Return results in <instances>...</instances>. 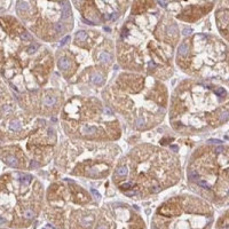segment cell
Wrapping results in <instances>:
<instances>
[{
  "label": "cell",
  "mask_w": 229,
  "mask_h": 229,
  "mask_svg": "<svg viewBox=\"0 0 229 229\" xmlns=\"http://www.w3.org/2000/svg\"><path fill=\"white\" fill-rule=\"evenodd\" d=\"M10 23L0 38V72L17 94L46 87L55 66L53 52L16 22Z\"/></svg>",
  "instance_id": "5"
},
{
  "label": "cell",
  "mask_w": 229,
  "mask_h": 229,
  "mask_svg": "<svg viewBox=\"0 0 229 229\" xmlns=\"http://www.w3.org/2000/svg\"><path fill=\"white\" fill-rule=\"evenodd\" d=\"M93 229H147V225L137 208L116 201L98 208Z\"/></svg>",
  "instance_id": "15"
},
{
  "label": "cell",
  "mask_w": 229,
  "mask_h": 229,
  "mask_svg": "<svg viewBox=\"0 0 229 229\" xmlns=\"http://www.w3.org/2000/svg\"><path fill=\"white\" fill-rule=\"evenodd\" d=\"M1 229H10V228H1Z\"/></svg>",
  "instance_id": "17"
},
{
  "label": "cell",
  "mask_w": 229,
  "mask_h": 229,
  "mask_svg": "<svg viewBox=\"0 0 229 229\" xmlns=\"http://www.w3.org/2000/svg\"><path fill=\"white\" fill-rule=\"evenodd\" d=\"M61 77L70 85L102 88L116 62L115 45L100 32L79 30L65 36L54 54Z\"/></svg>",
  "instance_id": "6"
},
{
  "label": "cell",
  "mask_w": 229,
  "mask_h": 229,
  "mask_svg": "<svg viewBox=\"0 0 229 229\" xmlns=\"http://www.w3.org/2000/svg\"><path fill=\"white\" fill-rule=\"evenodd\" d=\"M214 206L202 197L180 194L164 201L151 218V229H212Z\"/></svg>",
  "instance_id": "14"
},
{
  "label": "cell",
  "mask_w": 229,
  "mask_h": 229,
  "mask_svg": "<svg viewBox=\"0 0 229 229\" xmlns=\"http://www.w3.org/2000/svg\"><path fill=\"white\" fill-rule=\"evenodd\" d=\"M169 121L181 135L204 134L228 123V92L221 86L187 78L169 100Z\"/></svg>",
  "instance_id": "4"
},
{
  "label": "cell",
  "mask_w": 229,
  "mask_h": 229,
  "mask_svg": "<svg viewBox=\"0 0 229 229\" xmlns=\"http://www.w3.org/2000/svg\"><path fill=\"white\" fill-rule=\"evenodd\" d=\"M175 64L194 79L228 80V47L221 39L197 33L176 47Z\"/></svg>",
  "instance_id": "13"
},
{
  "label": "cell",
  "mask_w": 229,
  "mask_h": 229,
  "mask_svg": "<svg viewBox=\"0 0 229 229\" xmlns=\"http://www.w3.org/2000/svg\"><path fill=\"white\" fill-rule=\"evenodd\" d=\"M102 101L132 129L147 132L167 115L170 94L163 80L123 71L103 88Z\"/></svg>",
  "instance_id": "3"
},
{
  "label": "cell",
  "mask_w": 229,
  "mask_h": 229,
  "mask_svg": "<svg viewBox=\"0 0 229 229\" xmlns=\"http://www.w3.org/2000/svg\"><path fill=\"white\" fill-rule=\"evenodd\" d=\"M121 149L115 142L68 139L57 144L55 167L69 176L86 180H103L111 175Z\"/></svg>",
  "instance_id": "11"
},
{
  "label": "cell",
  "mask_w": 229,
  "mask_h": 229,
  "mask_svg": "<svg viewBox=\"0 0 229 229\" xmlns=\"http://www.w3.org/2000/svg\"><path fill=\"white\" fill-rule=\"evenodd\" d=\"M59 118L61 127L69 139L115 142L123 134L118 116L102 98L96 96H71L64 101Z\"/></svg>",
  "instance_id": "8"
},
{
  "label": "cell",
  "mask_w": 229,
  "mask_h": 229,
  "mask_svg": "<svg viewBox=\"0 0 229 229\" xmlns=\"http://www.w3.org/2000/svg\"><path fill=\"white\" fill-rule=\"evenodd\" d=\"M98 208L94 196L71 179H56L45 190L44 212L56 229H93Z\"/></svg>",
  "instance_id": "9"
},
{
  "label": "cell",
  "mask_w": 229,
  "mask_h": 229,
  "mask_svg": "<svg viewBox=\"0 0 229 229\" xmlns=\"http://www.w3.org/2000/svg\"><path fill=\"white\" fill-rule=\"evenodd\" d=\"M180 39L179 28L156 14L127 22L115 47L116 61L124 71L167 80L174 72V55Z\"/></svg>",
  "instance_id": "1"
},
{
  "label": "cell",
  "mask_w": 229,
  "mask_h": 229,
  "mask_svg": "<svg viewBox=\"0 0 229 229\" xmlns=\"http://www.w3.org/2000/svg\"><path fill=\"white\" fill-rule=\"evenodd\" d=\"M45 188L37 176L15 171L0 176V224L10 229L31 227L44 212Z\"/></svg>",
  "instance_id": "10"
},
{
  "label": "cell",
  "mask_w": 229,
  "mask_h": 229,
  "mask_svg": "<svg viewBox=\"0 0 229 229\" xmlns=\"http://www.w3.org/2000/svg\"><path fill=\"white\" fill-rule=\"evenodd\" d=\"M17 101L24 111L39 117L49 118L60 114L65 97L60 88L46 86L37 91L18 94Z\"/></svg>",
  "instance_id": "16"
},
{
  "label": "cell",
  "mask_w": 229,
  "mask_h": 229,
  "mask_svg": "<svg viewBox=\"0 0 229 229\" xmlns=\"http://www.w3.org/2000/svg\"><path fill=\"white\" fill-rule=\"evenodd\" d=\"M115 187L134 201H143L174 187L181 180V162L174 151L140 143L120 156L111 173Z\"/></svg>",
  "instance_id": "2"
},
{
  "label": "cell",
  "mask_w": 229,
  "mask_h": 229,
  "mask_svg": "<svg viewBox=\"0 0 229 229\" xmlns=\"http://www.w3.org/2000/svg\"><path fill=\"white\" fill-rule=\"evenodd\" d=\"M187 183L195 195L213 206L228 203V144L206 143L197 147L187 164Z\"/></svg>",
  "instance_id": "12"
},
{
  "label": "cell",
  "mask_w": 229,
  "mask_h": 229,
  "mask_svg": "<svg viewBox=\"0 0 229 229\" xmlns=\"http://www.w3.org/2000/svg\"><path fill=\"white\" fill-rule=\"evenodd\" d=\"M0 157L16 170H38L51 163L59 144L57 132L47 118L20 112L9 118L2 132Z\"/></svg>",
  "instance_id": "7"
}]
</instances>
